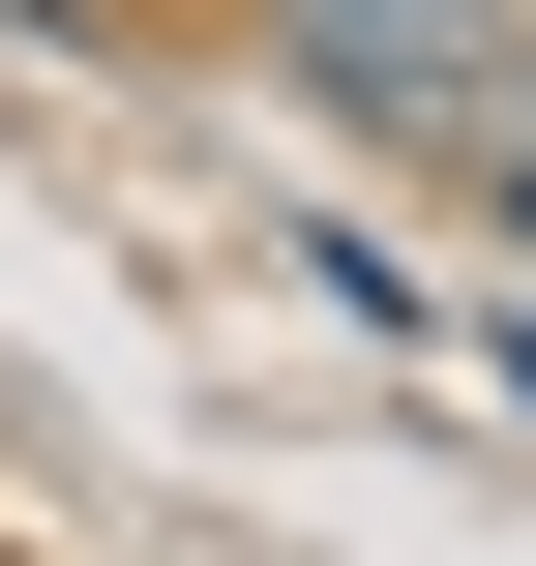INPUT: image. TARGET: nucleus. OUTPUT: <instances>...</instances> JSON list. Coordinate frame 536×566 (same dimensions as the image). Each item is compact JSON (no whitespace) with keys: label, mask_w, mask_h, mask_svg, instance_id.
Returning <instances> with one entry per match:
<instances>
[{"label":"nucleus","mask_w":536,"mask_h":566,"mask_svg":"<svg viewBox=\"0 0 536 566\" xmlns=\"http://www.w3.org/2000/svg\"><path fill=\"white\" fill-rule=\"evenodd\" d=\"M328 119H507V0H298Z\"/></svg>","instance_id":"f257e3e1"},{"label":"nucleus","mask_w":536,"mask_h":566,"mask_svg":"<svg viewBox=\"0 0 536 566\" xmlns=\"http://www.w3.org/2000/svg\"><path fill=\"white\" fill-rule=\"evenodd\" d=\"M507 209H536V60H507Z\"/></svg>","instance_id":"f03ea898"}]
</instances>
